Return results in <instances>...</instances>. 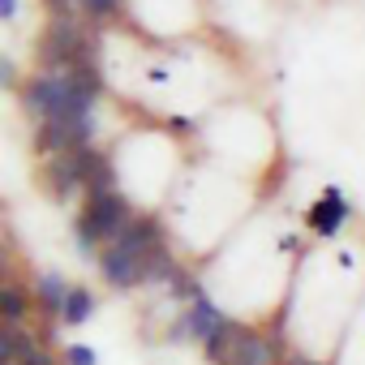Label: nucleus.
Here are the masks:
<instances>
[{
  "instance_id": "nucleus-10",
  "label": "nucleus",
  "mask_w": 365,
  "mask_h": 365,
  "mask_svg": "<svg viewBox=\"0 0 365 365\" xmlns=\"http://www.w3.org/2000/svg\"><path fill=\"white\" fill-rule=\"evenodd\" d=\"M0 297H5V322H18V318H22V288H14V284H9Z\"/></svg>"
},
{
  "instance_id": "nucleus-6",
  "label": "nucleus",
  "mask_w": 365,
  "mask_h": 365,
  "mask_svg": "<svg viewBox=\"0 0 365 365\" xmlns=\"http://www.w3.org/2000/svg\"><path fill=\"white\" fill-rule=\"evenodd\" d=\"M185 327H190V331H194L202 344H211V339H215V335H220L228 322L220 318V309H215L211 301H202V297H198V301H194V314H190V322H185Z\"/></svg>"
},
{
  "instance_id": "nucleus-2",
  "label": "nucleus",
  "mask_w": 365,
  "mask_h": 365,
  "mask_svg": "<svg viewBox=\"0 0 365 365\" xmlns=\"http://www.w3.org/2000/svg\"><path fill=\"white\" fill-rule=\"evenodd\" d=\"M125 228H129V211H125V202H120L116 194H108V198H91V207H86L82 220H78V241H82V245H95V241H120Z\"/></svg>"
},
{
  "instance_id": "nucleus-9",
  "label": "nucleus",
  "mask_w": 365,
  "mask_h": 365,
  "mask_svg": "<svg viewBox=\"0 0 365 365\" xmlns=\"http://www.w3.org/2000/svg\"><path fill=\"white\" fill-rule=\"evenodd\" d=\"M18 365H52V356H48L43 348H35L31 339H22V348H18Z\"/></svg>"
},
{
  "instance_id": "nucleus-11",
  "label": "nucleus",
  "mask_w": 365,
  "mask_h": 365,
  "mask_svg": "<svg viewBox=\"0 0 365 365\" xmlns=\"http://www.w3.org/2000/svg\"><path fill=\"white\" fill-rule=\"evenodd\" d=\"M69 365H95V352H91L86 344H73V348H69Z\"/></svg>"
},
{
  "instance_id": "nucleus-3",
  "label": "nucleus",
  "mask_w": 365,
  "mask_h": 365,
  "mask_svg": "<svg viewBox=\"0 0 365 365\" xmlns=\"http://www.w3.org/2000/svg\"><path fill=\"white\" fill-rule=\"evenodd\" d=\"M150 262H155V254H150V258H142L138 250H129V245H120V241H112V245L103 250V258H99L103 275H108L116 288H129V284L146 279V275H150Z\"/></svg>"
},
{
  "instance_id": "nucleus-13",
  "label": "nucleus",
  "mask_w": 365,
  "mask_h": 365,
  "mask_svg": "<svg viewBox=\"0 0 365 365\" xmlns=\"http://www.w3.org/2000/svg\"><path fill=\"white\" fill-rule=\"evenodd\" d=\"M284 365H318V361H305V356H288Z\"/></svg>"
},
{
  "instance_id": "nucleus-7",
  "label": "nucleus",
  "mask_w": 365,
  "mask_h": 365,
  "mask_svg": "<svg viewBox=\"0 0 365 365\" xmlns=\"http://www.w3.org/2000/svg\"><path fill=\"white\" fill-rule=\"evenodd\" d=\"M91 292L86 288H69V297H65V305H61V318L69 322V327H78V322H86L91 318Z\"/></svg>"
},
{
  "instance_id": "nucleus-8",
  "label": "nucleus",
  "mask_w": 365,
  "mask_h": 365,
  "mask_svg": "<svg viewBox=\"0 0 365 365\" xmlns=\"http://www.w3.org/2000/svg\"><path fill=\"white\" fill-rule=\"evenodd\" d=\"M65 297H69V288H65L56 275H48V279L39 284V301H43L48 309H61V305H65Z\"/></svg>"
},
{
  "instance_id": "nucleus-5",
  "label": "nucleus",
  "mask_w": 365,
  "mask_h": 365,
  "mask_svg": "<svg viewBox=\"0 0 365 365\" xmlns=\"http://www.w3.org/2000/svg\"><path fill=\"white\" fill-rule=\"evenodd\" d=\"M22 99H26V108H31L35 116H43V120H48V116L61 108V78H35V82L26 86V95H22Z\"/></svg>"
},
{
  "instance_id": "nucleus-12",
  "label": "nucleus",
  "mask_w": 365,
  "mask_h": 365,
  "mask_svg": "<svg viewBox=\"0 0 365 365\" xmlns=\"http://www.w3.org/2000/svg\"><path fill=\"white\" fill-rule=\"evenodd\" d=\"M18 14V0H0V18H14Z\"/></svg>"
},
{
  "instance_id": "nucleus-4",
  "label": "nucleus",
  "mask_w": 365,
  "mask_h": 365,
  "mask_svg": "<svg viewBox=\"0 0 365 365\" xmlns=\"http://www.w3.org/2000/svg\"><path fill=\"white\" fill-rule=\"evenodd\" d=\"M344 215H348V207H344V198H339V190L331 185L314 207H309V224H314V232L318 237H331L339 224H344Z\"/></svg>"
},
{
  "instance_id": "nucleus-1",
  "label": "nucleus",
  "mask_w": 365,
  "mask_h": 365,
  "mask_svg": "<svg viewBox=\"0 0 365 365\" xmlns=\"http://www.w3.org/2000/svg\"><path fill=\"white\" fill-rule=\"evenodd\" d=\"M207 356L215 361V365H275V356H279V344L275 339H262V335H254V331H245V327H224L211 344H207Z\"/></svg>"
}]
</instances>
